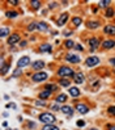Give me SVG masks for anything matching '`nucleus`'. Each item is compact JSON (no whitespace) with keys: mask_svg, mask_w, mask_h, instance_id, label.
I'll return each instance as SVG.
<instances>
[{"mask_svg":"<svg viewBox=\"0 0 115 130\" xmlns=\"http://www.w3.org/2000/svg\"><path fill=\"white\" fill-rule=\"evenodd\" d=\"M58 74H59V76H73L75 78V71L72 69H69V67H60L59 71H58Z\"/></svg>","mask_w":115,"mask_h":130,"instance_id":"nucleus-2","label":"nucleus"},{"mask_svg":"<svg viewBox=\"0 0 115 130\" xmlns=\"http://www.w3.org/2000/svg\"><path fill=\"white\" fill-rule=\"evenodd\" d=\"M60 86L62 87H68L69 86V80H60Z\"/></svg>","mask_w":115,"mask_h":130,"instance_id":"nucleus-31","label":"nucleus"},{"mask_svg":"<svg viewBox=\"0 0 115 130\" xmlns=\"http://www.w3.org/2000/svg\"><path fill=\"white\" fill-rule=\"evenodd\" d=\"M43 66H44L43 61H37V62H34V63H33V69L34 70H41V69H43Z\"/></svg>","mask_w":115,"mask_h":130,"instance_id":"nucleus-16","label":"nucleus"},{"mask_svg":"<svg viewBox=\"0 0 115 130\" xmlns=\"http://www.w3.org/2000/svg\"><path fill=\"white\" fill-rule=\"evenodd\" d=\"M30 5L34 9H38V8H39V5H41V1H30Z\"/></svg>","mask_w":115,"mask_h":130,"instance_id":"nucleus-26","label":"nucleus"},{"mask_svg":"<svg viewBox=\"0 0 115 130\" xmlns=\"http://www.w3.org/2000/svg\"><path fill=\"white\" fill-rule=\"evenodd\" d=\"M37 28H38V30H41V32H47L49 30V25H47L46 22H38Z\"/></svg>","mask_w":115,"mask_h":130,"instance_id":"nucleus-13","label":"nucleus"},{"mask_svg":"<svg viewBox=\"0 0 115 130\" xmlns=\"http://www.w3.org/2000/svg\"><path fill=\"white\" fill-rule=\"evenodd\" d=\"M50 96H51V92H50V91H47V89L46 91H42V92L39 93V97L42 100L43 99H47V97H50Z\"/></svg>","mask_w":115,"mask_h":130,"instance_id":"nucleus-20","label":"nucleus"},{"mask_svg":"<svg viewBox=\"0 0 115 130\" xmlns=\"http://www.w3.org/2000/svg\"><path fill=\"white\" fill-rule=\"evenodd\" d=\"M67 20H68V13H63L59 18H58L56 25H58V26H63V25L67 22Z\"/></svg>","mask_w":115,"mask_h":130,"instance_id":"nucleus-6","label":"nucleus"},{"mask_svg":"<svg viewBox=\"0 0 115 130\" xmlns=\"http://www.w3.org/2000/svg\"><path fill=\"white\" fill-rule=\"evenodd\" d=\"M105 33L106 34H115V26L114 25H107V26H105Z\"/></svg>","mask_w":115,"mask_h":130,"instance_id":"nucleus-15","label":"nucleus"},{"mask_svg":"<svg viewBox=\"0 0 115 130\" xmlns=\"http://www.w3.org/2000/svg\"><path fill=\"white\" fill-rule=\"evenodd\" d=\"M18 41H20V35L18 34H12L11 37L8 38V43L9 45H14V43H17Z\"/></svg>","mask_w":115,"mask_h":130,"instance_id":"nucleus-10","label":"nucleus"},{"mask_svg":"<svg viewBox=\"0 0 115 130\" xmlns=\"http://www.w3.org/2000/svg\"><path fill=\"white\" fill-rule=\"evenodd\" d=\"M8 34H9V29L8 28H1V29H0V37H1V38L7 37Z\"/></svg>","mask_w":115,"mask_h":130,"instance_id":"nucleus-21","label":"nucleus"},{"mask_svg":"<svg viewBox=\"0 0 115 130\" xmlns=\"http://www.w3.org/2000/svg\"><path fill=\"white\" fill-rule=\"evenodd\" d=\"M9 4H12V5H17L18 4V1H16V0H9Z\"/></svg>","mask_w":115,"mask_h":130,"instance_id":"nucleus-41","label":"nucleus"},{"mask_svg":"<svg viewBox=\"0 0 115 130\" xmlns=\"http://www.w3.org/2000/svg\"><path fill=\"white\" fill-rule=\"evenodd\" d=\"M89 45H90L92 51H93V50H95V49L98 47V45H100V41H98V38H90V40H89Z\"/></svg>","mask_w":115,"mask_h":130,"instance_id":"nucleus-12","label":"nucleus"},{"mask_svg":"<svg viewBox=\"0 0 115 130\" xmlns=\"http://www.w3.org/2000/svg\"><path fill=\"white\" fill-rule=\"evenodd\" d=\"M64 101H67V95L62 93V95H58V96H56V103H58V104L64 103Z\"/></svg>","mask_w":115,"mask_h":130,"instance_id":"nucleus-19","label":"nucleus"},{"mask_svg":"<svg viewBox=\"0 0 115 130\" xmlns=\"http://www.w3.org/2000/svg\"><path fill=\"white\" fill-rule=\"evenodd\" d=\"M81 22H82V20L80 17H73L72 18V24L75 25V26H80V25H81Z\"/></svg>","mask_w":115,"mask_h":130,"instance_id":"nucleus-22","label":"nucleus"},{"mask_svg":"<svg viewBox=\"0 0 115 130\" xmlns=\"http://www.w3.org/2000/svg\"><path fill=\"white\" fill-rule=\"evenodd\" d=\"M77 126H79V128H84V126H85V121L79 120V121H77Z\"/></svg>","mask_w":115,"mask_h":130,"instance_id":"nucleus-36","label":"nucleus"},{"mask_svg":"<svg viewBox=\"0 0 115 130\" xmlns=\"http://www.w3.org/2000/svg\"><path fill=\"white\" fill-rule=\"evenodd\" d=\"M56 5V3H50V5H49V8H54Z\"/></svg>","mask_w":115,"mask_h":130,"instance_id":"nucleus-43","label":"nucleus"},{"mask_svg":"<svg viewBox=\"0 0 115 130\" xmlns=\"http://www.w3.org/2000/svg\"><path fill=\"white\" fill-rule=\"evenodd\" d=\"M76 109H77L79 112L81 113V114H85V113L89 112L88 105H85V104H77V105H76Z\"/></svg>","mask_w":115,"mask_h":130,"instance_id":"nucleus-7","label":"nucleus"},{"mask_svg":"<svg viewBox=\"0 0 115 130\" xmlns=\"http://www.w3.org/2000/svg\"><path fill=\"white\" fill-rule=\"evenodd\" d=\"M110 0H105V1H100V7L101 8H103V7H107L108 4H110Z\"/></svg>","mask_w":115,"mask_h":130,"instance_id":"nucleus-30","label":"nucleus"},{"mask_svg":"<svg viewBox=\"0 0 115 130\" xmlns=\"http://www.w3.org/2000/svg\"><path fill=\"white\" fill-rule=\"evenodd\" d=\"M51 109L52 110H62V106H59L58 104H54V105H51Z\"/></svg>","mask_w":115,"mask_h":130,"instance_id":"nucleus-32","label":"nucleus"},{"mask_svg":"<svg viewBox=\"0 0 115 130\" xmlns=\"http://www.w3.org/2000/svg\"><path fill=\"white\" fill-rule=\"evenodd\" d=\"M84 80H85V76H84V74H82V72H77L75 75V83L76 84H82V83H84Z\"/></svg>","mask_w":115,"mask_h":130,"instance_id":"nucleus-8","label":"nucleus"},{"mask_svg":"<svg viewBox=\"0 0 115 130\" xmlns=\"http://www.w3.org/2000/svg\"><path fill=\"white\" fill-rule=\"evenodd\" d=\"M65 59L68 61V62H71V63H79V62H80V57H79V55H71V54H68Z\"/></svg>","mask_w":115,"mask_h":130,"instance_id":"nucleus-11","label":"nucleus"},{"mask_svg":"<svg viewBox=\"0 0 115 130\" xmlns=\"http://www.w3.org/2000/svg\"><path fill=\"white\" fill-rule=\"evenodd\" d=\"M106 16H107V17H113V16H114V9L113 8H107Z\"/></svg>","mask_w":115,"mask_h":130,"instance_id":"nucleus-29","label":"nucleus"},{"mask_svg":"<svg viewBox=\"0 0 115 130\" xmlns=\"http://www.w3.org/2000/svg\"><path fill=\"white\" fill-rule=\"evenodd\" d=\"M28 126H29L30 129H34V128H36V123H34V122H29Z\"/></svg>","mask_w":115,"mask_h":130,"instance_id":"nucleus-40","label":"nucleus"},{"mask_svg":"<svg viewBox=\"0 0 115 130\" xmlns=\"http://www.w3.org/2000/svg\"><path fill=\"white\" fill-rule=\"evenodd\" d=\"M49 78V75H47V72H44V71H41V72H37L33 75V80L36 83H39V82H44V80Z\"/></svg>","mask_w":115,"mask_h":130,"instance_id":"nucleus-3","label":"nucleus"},{"mask_svg":"<svg viewBox=\"0 0 115 130\" xmlns=\"http://www.w3.org/2000/svg\"><path fill=\"white\" fill-rule=\"evenodd\" d=\"M103 47L105 49H111V47H114L115 46V41H113V40H108V41H103Z\"/></svg>","mask_w":115,"mask_h":130,"instance_id":"nucleus-17","label":"nucleus"},{"mask_svg":"<svg viewBox=\"0 0 115 130\" xmlns=\"http://www.w3.org/2000/svg\"><path fill=\"white\" fill-rule=\"evenodd\" d=\"M46 89L50 91V92H51V91H55V89H56V86H55V84H47V86H46Z\"/></svg>","mask_w":115,"mask_h":130,"instance_id":"nucleus-28","label":"nucleus"},{"mask_svg":"<svg viewBox=\"0 0 115 130\" xmlns=\"http://www.w3.org/2000/svg\"><path fill=\"white\" fill-rule=\"evenodd\" d=\"M36 105H38V106H44V105H46V103H44V101H36Z\"/></svg>","mask_w":115,"mask_h":130,"instance_id":"nucleus-38","label":"nucleus"},{"mask_svg":"<svg viewBox=\"0 0 115 130\" xmlns=\"http://www.w3.org/2000/svg\"><path fill=\"white\" fill-rule=\"evenodd\" d=\"M28 29H29V30H34V29H36V24H30V25H29V26H28Z\"/></svg>","mask_w":115,"mask_h":130,"instance_id":"nucleus-39","label":"nucleus"},{"mask_svg":"<svg viewBox=\"0 0 115 130\" xmlns=\"http://www.w3.org/2000/svg\"><path fill=\"white\" fill-rule=\"evenodd\" d=\"M29 63H30V58L29 57H22V58H20V61L17 62V67L18 69H22V67L28 66Z\"/></svg>","mask_w":115,"mask_h":130,"instance_id":"nucleus-5","label":"nucleus"},{"mask_svg":"<svg viewBox=\"0 0 115 130\" xmlns=\"http://www.w3.org/2000/svg\"><path fill=\"white\" fill-rule=\"evenodd\" d=\"M42 130H59V128L55 125H46V126H43Z\"/></svg>","mask_w":115,"mask_h":130,"instance_id":"nucleus-24","label":"nucleus"},{"mask_svg":"<svg viewBox=\"0 0 115 130\" xmlns=\"http://www.w3.org/2000/svg\"><path fill=\"white\" fill-rule=\"evenodd\" d=\"M90 130H98V129H90Z\"/></svg>","mask_w":115,"mask_h":130,"instance_id":"nucleus-46","label":"nucleus"},{"mask_svg":"<svg viewBox=\"0 0 115 130\" xmlns=\"http://www.w3.org/2000/svg\"><path fill=\"white\" fill-rule=\"evenodd\" d=\"M64 45H65V47H67V49H72L73 46H75V42H73L72 40H68V41H65V43H64Z\"/></svg>","mask_w":115,"mask_h":130,"instance_id":"nucleus-25","label":"nucleus"},{"mask_svg":"<svg viewBox=\"0 0 115 130\" xmlns=\"http://www.w3.org/2000/svg\"><path fill=\"white\" fill-rule=\"evenodd\" d=\"M98 25H100L98 22H89V24H88V26H89V28H97Z\"/></svg>","mask_w":115,"mask_h":130,"instance_id":"nucleus-34","label":"nucleus"},{"mask_svg":"<svg viewBox=\"0 0 115 130\" xmlns=\"http://www.w3.org/2000/svg\"><path fill=\"white\" fill-rule=\"evenodd\" d=\"M39 121L46 123V125H52V123L56 121V118H55V116L51 114V113H42V114H39Z\"/></svg>","mask_w":115,"mask_h":130,"instance_id":"nucleus-1","label":"nucleus"},{"mask_svg":"<svg viewBox=\"0 0 115 130\" xmlns=\"http://www.w3.org/2000/svg\"><path fill=\"white\" fill-rule=\"evenodd\" d=\"M69 95H71L72 97L80 96V89L77 88V87H72V88H69Z\"/></svg>","mask_w":115,"mask_h":130,"instance_id":"nucleus-14","label":"nucleus"},{"mask_svg":"<svg viewBox=\"0 0 115 130\" xmlns=\"http://www.w3.org/2000/svg\"><path fill=\"white\" fill-rule=\"evenodd\" d=\"M8 69H9L8 64H5L4 62H1V74H3V75H5V74L8 72Z\"/></svg>","mask_w":115,"mask_h":130,"instance_id":"nucleus-23","label":"nucleus"},{"mask_svg":"<svg viewBox=\"0 0 115 130\" xmlns=\"http://www.w3.org/2000/svg\"><path fill=\"white\" fill-rule=\"evenodd\" d=\"M17 15H18V13H17V12H14V11H8V12H7V16H8V17H11V18L16 17Z\"/></svg>","mask_w":115,"mask_h":130,"instance_id":"nucleus-27","label":"nucleus"},{"mask_svg":"<svg viewBox=\"0 0 115 130\" xmlns=\"http://www.w3.org/2000/svg\"><path fill=\"white\" fill-rule=\"evenodd\" d=\"M62 112L64 113L65 116H72L73 114V108L69 106V105H64V106H62Z\"/></svg>","mask_w":115,"mask_h":130,"instance_id":"nucleus-9","label":"nucleus"},{"mask_svg":"<svg viewBox=\"0 0 115 130\" xmlns=\"http://www.w3.org/2000/svg\"><path fill=\"white\" fill-rule=\"evenodd\" d=\"M98 63H100V58L95 57V55L86 58V66L88 67H94V66H97Z\"/></svg>","mask_w":115,"mask_h":130,"instance_id":"nucleus-4","label":"nucleus"},{"mask_svg":"<svg viewBox=\"0 0 115 130\" xmlns=\"http://www.w3.org/2000/svg\"><path fill=\"white\" fill-rule=\"evenodd\" d=\"M108 114L115 116V106H110V108H108Z\"/></svg>","mask_w":115,"mask_h":130,"instance_id":"nucleus-33","label":"nucleus"},{"mask_svg":"<svg viewBox=\"0 0 115 130\" xmlns=\"http://www.w3.org/2000/svg\"><path fill=\"white\" fill-rule=\"evenodd\" d=\"M76 49H77V50H79V51L84 50V47H82V45H76Z\"/></svg>","mask_w":115,"mask_h":130,"instance_id":"nucleus-42","label":"nucleus"},{"mask_svg":"<svg viewBox=\"0 0 115 130\" xmlns=\"http://www.w3.org/2000/svg\"><path fill=\"white\" fill-rule=\"evenodd\" d=\"M18 75H21V69H17L13 72V76H18Z\"/></svg>","mask_w":115,"mask_h":130,"instance_id":"nucleus-37","label":"nucleus"},{"mask_svg":"<svg viewBox=\"0 0 115 130\" xmlns=\"http://www.w3.org/2000/svg\"><path fill=\"white\" fill-rule=\"evenodd\" d=\"M7 108L9 109V108H12V109H16L17 106H16V104H13V103H8L7 104Z\"/></svg>","mask_w":115,"mask_h":130,"instance_id":"nucleus-35","label":"nucleus"},{"mask_svg":"<svg viewBox=\"0 0 115 130\" xmlns=\"http://www.w3.org/2000/svg\"><path fill=\"white\" fill-rule=\"evenodd\" d=\"M110 63H111V64H114V66H115V58H113V59L110 61Z\"/></svg>","mask_w":115,"mask_h":130,"instance_id":"nucleus-44","label":"nucleus"},{"mask_svg":"<svg viewBox=\"0 0 115 130\" xmlns=\"http://www.w3.org/2000/svg\"><path fill=\"white\" fill-rule=\"evenodd\" d=\"M51 50H52V47H51V45H49V43L41 46V51H42V53H51Z\"/></svg>","mask_w":115,"mask_h":130,"instance_id":"nucleus-18","label":"nucleus"},{"mask_svg":"<svg viewBox=\"0 0 115 130\" xmlns=\"http://www.w3.org/2000/svg\"><path fill=\"white\" fill-rule=\"evenodd\" d=\"M110 130H115V126H111V128H110Z\"/></svg>","mask_w":115,"mask_h":130,"instance_id":"nucleus-45","label":"nucleus"}]
</instances>
